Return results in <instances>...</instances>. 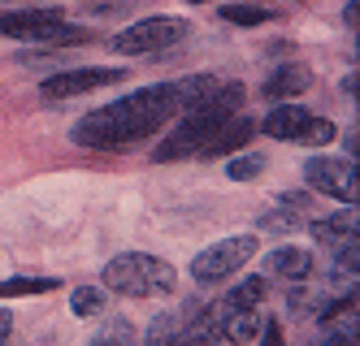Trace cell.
Wrapping results in <instances>:
<instances>
[{"instance_id": "1", "label": "cell", "mask_w": 360, "mask_h": 346, "mask_svg": "<svg viewBox=\"0 0 360 346\" xmlns=\"http://www.w3.org/2000/svg\"><path fill=\"white\" fill-rule=\"evenodd\" d=\"M178 113H183V104H178L174 83L139 87L131 95L105 104V109H91L79 126H74L70 139L79 147H91V152H122V147H135V143L152 139Z\"/></svg>"}, {"instance_id": "2", "label": "cell", "mask_w": 360, "mask_h": 346, "mask_svg": "<svg viewBox=\"0 0 360 346\" xmlns=\"http://www.w3.org/2000/svg\"><path fill=\"white\" fill-rule=\"evenodd\" d=\"M243 100H248V87H243V83H221L209 104H200V109L183 113V121L169 130V139L157 143V152H152V156H157V161H183V156H200L204 143H209L217 130L243 109Z\"/></svg>"}, {"instance_id": "3", "label": "cell", "mask_w": 360, "mask_h": 346, "mask_svg": "<svg viewBox=\"0 0 360 346\" xmlns=\"http://www.w3.org/2000/svg\"><path fill=\"white\" fill-rule=\"evenodd\" d=\"M105 286L113 295H126V299H161V295H174L178 290V269L157 255H143V251H126V255H113L105 264Z\"/></svg>"}, {"instance_id": "4", "label": "cell", "mask_w": 360, "mask_h": 346, "mask_svg": "<svg viewBox=\"0 0 360 346\" xmlns=\"http://www.w3.org/2000/svg\"><path fill=\"white\" fill-rule=\"evenodd\" d=\"M256 251H261V238H256V234H230V238H221V243H213L209 251H200L191 260V281L213 286V281L235 277Z\"/></svg>"}, {"instance_id": "5", "label": "cell", "mask_w": 360, "mask_h": 346, "mask_svg": "<svg viewBox=\"0 0 360 346\" xmlns=\"http://www.w3.org/2000/svg\"><path fill=\"white\" fill-rule=\"evenodd\" d=\"M187 35H191V22L157 13V18H143V22H135V26H126L122 35L109 39V48H113V52H126V57H139V52H165V48H174V44H183Z\"/></svg>"}, {"instance_id": "6", "label": "cell", "mask_w": 360, "mask_h": 346, "mask_svg": "<svg viewBox=\"0 0 360 346\" xmlns=\"http://www.w3.org/2000/svg\"><path fill=\"white\" fill-rule=\"evenodd\" d=\"M304 182L313 186V191L347 204V208H356V199H360L356 161H347V156H313V161L304 165Z\"/></svg>"}, {"instance_id": "7", "label": "cell", "mask_w": 360, "mask_h": 346, "mask_svg": "<svg viewBox=\"0 0 360 346\" xmlns=\"http://www.w3.org/2000/svg\"><path fill=\"white\" fill-rule=\"evenodd\" d=\"M126 69H100V65H83V69H61L53 78L39 83V95L44 100H70V95H87V91H100V87H113L122 83Z\"/></svg>"}, {"instance_id": "8", "label": "cell", "mask_w": 360, "mask_h": 346, "mask_svg": "<svg viewBox=\"0 0 360 346\" xmlns=\"http://www.w3.org/2000/svg\"><path fill=\"white\" fill-rule=\"evenodd\" d=\"M226 299L209 303V307H200L191 321L183 325V333L174 338V346H221L226 342Z\"/></svg>"}, {"instance_id": "9", "label": "cell", "mask_w": 360, "mask_h": 346, "mask_svg": "<svg viewBox=\"0 0 360 346\" xmlns=\"http://www.w3.org/2000/svg\"><path fill=\"white\" fill-rule=\"evenodd\" d=\"M53 22H65L61 9H9V13H0V35L31 44L44 26H53Z\"/></svg>"}, {"instance_id": "10", "label": "cell", "mask_w": 360, "mask_h": 346, "mask_svg": "<svg viewBox=\"0 0 360 346\" xmlns=\"http://www.w3.org/2000/svg\"><path fill=\"white\" fill-rule=\"evenodd\" d=\"M252 135H256V121H252L248 113H235V117H230L209 143H204L200 156H226V152H239V147H248Z\"/></svg>"}, {"instance_id": "11", "label": "cell", "mask_w": 360, "mask_h": 346, "mask_svg": "<svg viewBox=\"0 0 360 346\" xmlns=\"http://www.w3.org/2000/svg\"><path fill=\"white\" fill-rule=\"evenodd\" d=\"M269 273H274V277H282V281H291V286H300V281L313 277V251L278 247V251L269 255Z\"/></svg>"}, {"instance_id": "12", "label": "cell", "mask_w": 360, "mask_h": 346, "mask_svg": "<svg viewBox=\"0 0 360 346\" xmlns=\"http://www.w3.org/2000/svg\"><path fill=\"white\" fill-rule=\"evenodd\" d=\"M308 117H313V113H308L304 104H278V109L265 117V135L282 139V143H295V135L308 126Z\"/></svg>"}, {"instance_id": "13", "label": "cell", "mask_w": 360, "mask_h": 346, "mask_svg": "<svg viewBox=\"0 0 360 346\" xmlns=\"http://www.w3.org/2000/svg\"><path fill=\"white\" fill-rule=\"evenodd\" d=\"M195 312H200V303H187V312H161L157 321L148 325V333H143V346H174V338L183 333V325L191 321Z\"/></svg>"}, {"instance_id": "14", "label": "cell", "mask_w": 360, "mask_h": 346, "mask_svg": "<svg viewBox=\"0 0 360 346\" xmlns=\"http://www.w3.org/2000/svg\"><path fill=\"white\" fill-rule=\"evenodd\" d=\"M308 87H313V74H308L304 65H282V69L269 74L265 95H269V100H291V95H300V91H308Z\"/></svg>"}, {"instance_id": "15", "label": "cell", "mask_w": 360, "mask_h": 346, "mask_svg": "<svg viewBox=\"0 0 360 346\" xmlns=\"http://www.w3.org/2000/svg\"><path fill=\"white\" fill-rule=\"evenodd\" d=\"M313 238H317V243H330V247H339V243H347V238H356V208H339L334 217L313 221Z\"/></svg>"}, {"instance_id": "16", "label": "cell", "mask_w": 360, "mask_h": 346, "mask_svg": "<svg viewBox=\"0 0 360 346\" xmlns=\"http://www.w3.org/2000/svg\"><path fill=\"white\" fill-rule=\"evenodd\" d=\"M317 316H321V329L326 333L356 338V290H352V295H343L339 303H330L326 312H317Z\"/></svg>"}, {"instance_id": "17", "label": "cell", "mask_w": 360, "mask_h": 346, "mask_svg": "<svg viewBox=\"0 0 360 346\" xmlns=\"http://www.w3.org/2000/svg\"><path fill=\"white\" fill-rule=\"evenodd\" d=\"M261 307L256 312H226V342L235 346H252L256 338H261Z\"/></svg>"}, {"instance_id": "18", "label": "cell", "mask_w": 360, "mask_h": 346, "mask_svg": "<svg viewBox=\"0 0 360 346\" xmlns=\"http://www.w3.org/2000/svg\"><path fill=\"white\" fill-rule=\"evenodd\" d=\"M31 44L35 48H79V44H87V31L83 26H70V22H53V26H44Z\"/></svg>"}, {"instance_id": "19", "label": "cell", "mask_w": 360, "mask_h": 346, "mask_svg": "<svg viewBox=\"0 0 360 346\" xmlns=\"http://www.w3.org/2000/svg\"><path fill=\"white\" fill-rule=\"evenodd\" d=\"M57 277H5L0 281V299H31V295H48L57 290Z\"/></svg>"}, {"instance_id": "20", "label": "cell", "mask_w": 360, "mask_h": 346, "mask_svg": "<svg viewBox=\"0 0 360 346\" xmlns=\"http://www.w3.org/2000/svg\"><path fill=\"white\" fill-rule=\"evenodd\" d=\"M261 299H265V281L261 277H248V281H239L226 295V307L230 312H256V307H261Z\"/></svg>"}, {"instance_id": "21", "label": "cell", "mask_w": 360, "mask_h": 346, "mask_svg": "<svg viewBox=\"0 0 360 346\" xmlns=\"http://www.w3.org/2000/svg\"><path fill=\"white\" fill-rule=\"evenodd\" d=\"M221 18L226 22H235V26H265L274 22V9H261V5H243V0H230V5H221Z\"/></svg>"}, {"instance_id": "22", "label": "cell", "mask_w": 360, "mask_h": 346, "mask_svg": "<svg viewBox=\"0 0 360 346\" xmlns=\"http://www.w3.org/2000/svg\"><path fill=\"white\" fill-rule=\"evenodd\" d=\"M356 273H360V243H356V238H347V243L334 247V277L356 286Z\"/></svg>"}, {"instance_id": "23", "label": "cell", "mask_w": 360, "mask_h": 346, "mask_svg": "<svg viewBox=\"0 0 360 346\" xmlns=\"http://www.w3.org/2000/svg\"><path fill=\"white\" fill-rule=\"evenodd\" d=\"M334 139H339V130H334L330 117H308V126L295 135L300 147H326V143H334Z\"/></svg>"}, {"instance_id": "24", "label": "cell", "mask_w": 360, "mask_h": 346, "mask_svg": "<svg viewBox=\"0 0 360 346\" xmlns=\"http://www.w3.org/2000/svg\"><path fill=\"white\" fill-rule=\"evenodd\" d=\"M70 312H74V316H100V312H105V290L79 286V290L70 295Z\"/></svg>"}, {"instance_id": "25", "label": "cell", "mask_w": 360, "mask_h": 346, "mask_svg": "<svg viewBox=\"0 0 360 346\" xmlns=\"http://www.w3.org/2000/svg\"><path fill=\"white\" fill-rule=\"evenodd\" d=\"M235 182H252V178H261L265 173V156L261 152H248V156H235L230 161V169H226Z\"/></svg>"}, {"instance_id": "26", "label": "cell", "mask_w": 360, "mask_h": 346, "mask_svg": "<svg viewBox=\"0 0 360 346\" xmlns=\"http://www.w3.org/2000/svg\"><path fill=\"white\" fill-rule=\"evenodd\" d=\"M304 221H300V212L295 208H282V212H265V221H261V229H278V234H291V229H300Z\"/></svg>"}, {"instance_id": "27", "label": "cell", "mask_w": 360, "mask_h": 346, "mask_svg": "<svg viewBox=\"0 0 360 346\" xmlns=\"http://www.w3.org/2000/svg\"><path fill=\"white\" fill-rule=\"evenodd\" d=\"M256 342H261V346H287V338H282V321H265Z\"/></svg>"}, {"instance_id": "28", "label": "cell", "mask_w": 360, "mask_h": 346, "mask_svg": "<svg viewBox=\"0 0 360 346\" xmlns=\"http://www.w3.org/2000/svg\"><path fill=\"white\" fill-rule=\"evenodd\" d=\"M9 333H13V312H5V307H0V346L9 342Z\"/></svg>"}, {"instance_id": "29", "label": "cell", "mask_w": 360, "mask_h": 346, "mask_svg": "<svg viewBox=\"0 0 360 346\" xmlns=\"http://www.w3.org/2000/svg\"><path fill=\"white\" fill-rule=\"evenodd\" d=\"M321 346H356V338H343V333H326Z\"/></svg>"}, {"instance_id": "30", "label": "cell", "mask_w": 360, "mask_h": 346, "mask_svg": "<svg viewBox=\"0 0 360 346\" xmlns=\"http://www.w3.org/2000/svg\"><path fill=\"white\" fill-rule=\"evenodd\" d=\"M282 204H287V208H304V204H308V195H300V191H291V195H282Z\"/></svg>"}, {"instance_id": "31", "label": "cell", "mask_w": 360, "mask_h": 346, "mask_svg": "<svg viewBox=\"0 0 360 346\" xmlns=\"http://www.w3.org/2000/svg\"><path fill=\"white\" fill-rule=\"evenodd\" d=\"M343 147H347V161H356V152H360V143H356V135H347V139H343Z\"/></svg>"}, {"instance_id": "32", "label": "cell", "mask_w": 360, "mask_h": 346, "mask_svg": "<svg viewBox=\"0 0 360 346\" xmlns=\"http://www.w3.org/2000/svg\"><path fill=\"white\" fill-rule=\"evenodd\" d=\"M91 346H122V342H113V338H96Z\"/></svg>"}, {"instance_id": "33", "label": "cell", "mask_w": 360, "mask_h": 346, "mask_svg": "<svg viewBox=\"0 0 360 346\" xmlns=\"http://www.w3.org/2000/svg\"><path fill=\"white\" fill-rule=\"evenodd\" d=\"M191 5H209V0H191Z\"/></svg>"}]
</instances>
